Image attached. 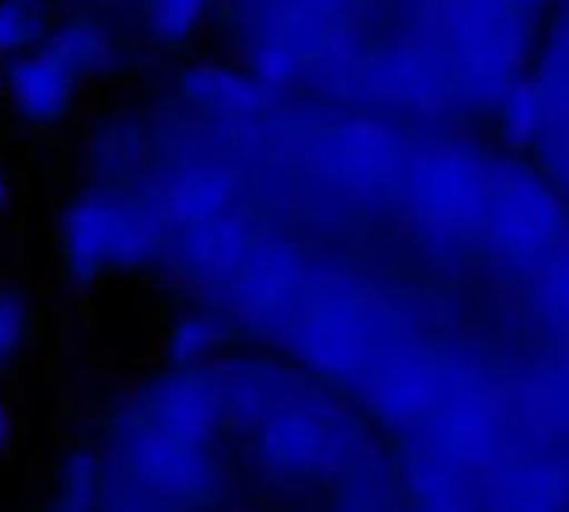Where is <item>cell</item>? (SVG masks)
I'll return each instance as SVG.
<instances>
[{"instance_id": "obj_10", "label": "cell", "mask_w": 569, "mask_h": 512, "mask_svg": "<svg viewBox=\"0 0 569 512\" xmlns=\"http://www.w3.org/2000/svg\"><path fill=\"white\" fill-rule=\"evenodd\" d=\"M0 74H3V61H0Z\"/></svg>"}, {"instance_id": "obj_6", "label": "cell", "mask_w": 569, "mask_h": 512, "mask_svg": "<svg viewBox=\"0 0 569 512\" xmlns=\"http://www.w3.org/2000/svg\"><path fill=\"white\" fill-rule=\"evenodd\" d=\"M214 344H218V338L203 318H183L181 324L172 327L169 350H172V358H178L183 364H192V361H201L203 355H209Z\"/></svg>"}, {"instance_id": "obj_4", "label": "cell", "mask_w": 569, "mask_h": 512, "mask_svg": "<svg viewBox=\"0 0 569 512\" xmlns=\"http://www.w3.org/2000/svg\"><path fill=\"white\" fill-rule=\"evenodd\" d=\"M218 12V0H141V21L149 41L178 49L201 34Z\"/></svg>"}, {"instance_id": "obj_5", "label": "cell", "mask_w": 569, "mask_h": 512, "mask_svg": "<svg viewBox=\"0 0 569 512\" xmlns=\"http://www.w3.org/2000/svg\"><path fill=\"white\" fill-rule=\"evenodd\" d=\"M103 501H107V484H103L101 461L92 452H78L63 464L52 512H101Z\"/></svg>"}, {"instance_id": "obj_7", "label": "cell", "mask_w": 569, "mask_h": 512, "mask_svg": "<svg viewBox=\"0 0 569 512\" xmlns=\"http://www.w3.org/2000/svg\"><path fill=\"white\" fill-rule=\"evenodd\" d=\"M21 335H23L21 310H18L12 301H3V298H0V364L9 361V355H12L18 341H21Z\"/></svg>"}, {"instance_id": "obj_8", "label": "cell", "mask_w": 569, "mask_h": 512, "mask_svg": "<svg viewBox=\"0 0 569 512\" xmlns=\"http://www.w3.org/2000/svg\"><path fill=\"white\" fill-rule=\"evenodd\" d=\"M9 439H12V412L0 404V452L7 450Z\"/></svg>"}, {"instance_id": "obj_1", "label": "cell", "mask_w": 569, "mask_h": 512, "mask_svg": "<svg viewBox=\"0 0 569 512\" xmlns=\"http://www.w3.org/2000/svg\"><path fill=\"white\" fill-rule=\"evenodd\" d=\"M89 83L43 43L3 63L0 94L27 127L58 129L78 116Z\"/></svg>"}, {"instance_id": "obj_11", "label": "cell", "mask_w": 569, "mask_h": 512, "mask_svg": "<svg viewBox=\"0 0 569 512\" xmlns=\"http://www.w3.org/2000/svg\"><path fill=\"white\" fill-rule=\"evenodd\" d=\"M352 512H358V510H352Z\"/></svg>"}, {"instance_id": "obj_9", "label": "cell", "mask_w": 569, "mask_h": 512, "mask_svg": "<svg viewBox=\"0 0 569 512\" xmlns=\"http://www.w3.org/2000/svg\"><path fill=\"white\" fill-rule=\"evenodd\" d=\"M9 198V172H7V163H3V158H0V207L7 203Z\"/></svg>"}, {"instance_id": "obj_2", "label": "cell", "mask_w": 569, "mask_h": 512, "mask_svg": "<svg viewBox=\"0 0 569 512\" xmlns=\"http://www.w3.org/2000/svg\"><path fill=\"white\" fill-rule=\"evenodd\" d=\"M47 47L61 54L87 83L103 78L118 58L112 29L94 9H69L58 14Z\"/></svg>"}, {"instance_id": "obj_3", "label": "cell", "mask_w": 569, "mask_h": 512, "mask_svg": "<svg viewBox=\"0 0 569 512\" xmlns=\"http://www.w3.org/2000/svg\"><path fill=\"white\" fill-rule=\"evenodd\" d=\"M61 9L54 0H0V61L34 52L49 41Z\"/></svg>"}]
</instances>
